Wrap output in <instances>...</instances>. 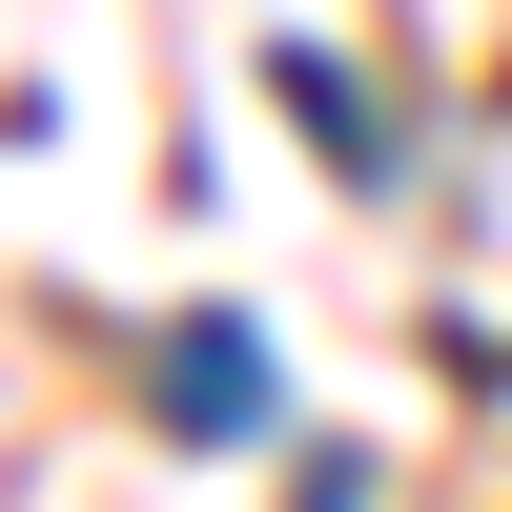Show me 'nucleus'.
Here are the masks:
<instances>
[{
	"instance_id": "1",
	"label": "nucleus",
	"mask_w": 512,
	"mask_h": 512,
	"mask_svg": "<svg viewBox=\"0 0 512 512\" xmlns=\"http://www.w3.org/2000/svg\"><path fill=\"white\" fill-rule=\"evenodd\" d=\"M185 410H205V431H267V369H246V328H205V349H185Z\"/></svg>"
}]
</instances>
